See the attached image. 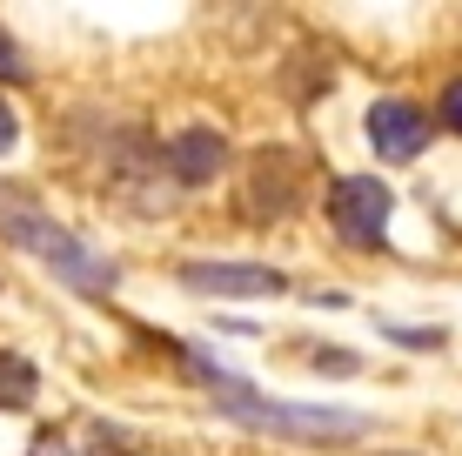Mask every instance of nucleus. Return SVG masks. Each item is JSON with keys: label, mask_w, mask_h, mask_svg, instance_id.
<instances>
[{"label": "nucleus", "mask_w": 462, "mask_h": 456, "mask_svg": "<svg viewBox=\"0 0 462 456\" xmlns=\"http://www.w3.org/2000/svg\"><path fill=\"white\" fill-rule=\"evenodd\" d=\"M174 282L195 295H282L289 275L268 269V262H181Z\"/></svg>", "instance_id": "39448f33"}, {"label": "nucleus", "mask_w": 462, "mask_h": 456, "mask_svg": "<svg viewBox=\"0 0 462 456\" xmlns=\"http://www.w3.org/2000/svg\"><path fill=\"white\" fill-rule=\"evenodd\" d=\"M442 121H449V128L462 135V81H449V88H442Z\"/></svg>", "instance_id": "9b49d317"}, {"label": "nucleus", "mask_w": 462, "mask_h": 456, "mask_svg": "<svg viewBox=\"0 0 462 456\" xmlns=\"http://www.w3.org/2000/svg\"><path fill=\"white\" fill-rule=\"evenodd\" d=\"M301 154L295 148H262L248 154V175H242V215L248 222H282V215H295L301 201Z\"/></svg>", "instance_id": "7ed1b4c3"}, {"label": "nucleus", "mask_w": 462, "mask_h": 456, "mask_svg": "<svg viewBox=\"0 0 462 456\" xmlns=\"http://www.w3.org/2000/svg\"><path fill=\"white\" fill-rule=\"evenodd\" d=\"M328 222H336L342 242L375 248L382 228H389V181L382 175H336L328 181Z\"/></svg>", "instance_id": "20e7f679"}, {"label": "nucleus", "mask_w": 462, "mask_h": 456, "mask_svg": "<svg viewBox=\"0 0 462 456\" xmlns=\"http://www.w3.org/2000/svg\"><path fill=\"white\" fill-rule=\"evenodd\" d=\"M0 235H7L14 248H27L34 262H47L60 282H74L81 295H107L115 289V262H101L88 242H74L60 222H47L27 195H7V188H0Z\"/></svg>", "instance_id": "f257e3e1"}, {"label": "nucleus", "mask_w": 462, "mask_h": 456, "mask_svg": "<svg viewBox=\"0 0 462 456\" xmlns=\"http://www.w3.org/2000/svg\"><path fill=\"white\" fill-rule=\"evenodd\" d=\"M34 389H41V376L27 356H14V349H0V410H27L34 403Z\"/></svg>", "instance_id": "6e6552de"}, {"label": "nucleus", "mask_w": 462, "mask_h": 456, "mask_svg": "<svg viewBox=\"0 0 462 456\" xmlns=\"http://www.w3.org/2000/svg\"><path fill=\"white\" fill-rule=\"evenodd\" d=\"M315 363H322V369H356V356H342V349H315Z\"/></svg>", "instance_id": "f8f14e48"}, {"label": "nucleus", "mask_w": 462, "mask_h": 456, "mask_svg": "<svg viewBox=\"0 0 462 456\" xmlns=\"http://www.w3.org/2000/svg\"><path fill=\"white\" fill-rule=\"evenodd\" d=\"M0 81H27V60H21V47L7 34H0Z\"/></svg>", "instance_id": "1a4fd4ad"}, {"label": "nucleus", "mask_w": 462, "mask_h": 456, "mask_svg": "<svg viewBox=\"0 0 462 456\" xmlns=\"http://www.w3.org/2000/svg\"><path fill=\"white\" fill-rule=\"evenodd\" d=\"M168 168L181 188H208L215 175H228V141L221 128H181L168 141Z\"/></svg>", "instance_id": "0eeeda50"}, {"label": "nucleus", "mask_w": 462, "mask_h": 456, "mask_svg": "<svg viewBox=\"0 0 462 456\" xmlns=\"http://www.w3.org/2000/svg\"><path fill=\"white\" fill-rule=\"evenodd\" d=\"M14 141H21V115H14V101L0 94V154H7Z\"/></svg>", "instance_id": "9d476101"}, {"label": "nucleus", "mask_w": 462, "mask_h": 456, "mask_svg": "<svg viewBox=\"0 0 462 456\" xmlns=\"http://www.w3.org/2000/svg\"><path fill=\"white\" fill-rule=\"evenodd\" d=\"M362 128H369V148L382 154V162H416V154L429 148V115L416 101H375Z\"/></svg>", "instance_id": "423d86ee"}, {"label": "nucleus", "mask_w": 462, "mask_h": 456, "mask_svg": "<svg viewBox=\"0 0 462 456\" xmlns=\"http://www.w3.org/2000/svg\"><path fill=\"white\" fill-rule=\"evenodd\" d=\"M208 396L235 423H254V430H275V436H301V443L369 436V416H362V410H328V403H268V396H254L248 383H235V376H221V369H208Z\"/></svg>", "instance_id": "f03ea898"}]
</instances>
